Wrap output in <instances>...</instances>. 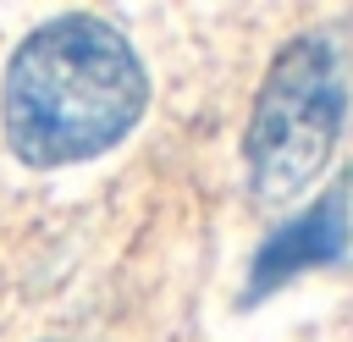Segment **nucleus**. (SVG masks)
Listing matches in <instances>:
<instances>
[{
	"label": "nucleus",
	"instance_id": "obj_1",
	"mask_svg": "<svg viewBox=\"0 0 353 342\" xmlns=\"http://www.w3.org/2000/svg\"><path fill=\"white\" fill-rule=\"evenodd\" d=\"M143 55L94 11H61L39 22L0 72V132L33 171L99 160L143 121Z\"/></svg>",
	"mask_w": 353,
	"mask_h": 342
},
{
	"label": "nucleus",
	"instance_id": "obj_2",
	"mask_svg": "<svg viewBox=\"0 0 353 342\" xmlns=\"http://www.w3.org/2000/svg\"><path fill=\"white\" fill-rule=\"evenodd\" d=\"M347 121V66L336 33L314 28L276 50L248 127H243V171L248 193L265 210L292 204L325 171Z\"/></svg>",
	"mask_w": 353,
	"mask_h": 342
},
{
	"label": "nucleus",
	"instance_id": "obj_3",
	"mask_svg": "<svg viewBox=\"0 0 353 342\" xmlns=\"http://www.w3.org/2000/svg\"><path fill=\"white\" fill-rule=\"evenodd\" d=\"M342 254H347V182H331L303 215H292L276 237L259 243L248 265V298H265L303 270L342 265Z\"/></svg>",
	"mask_w": 353,
	"mask_h": 342
},
{
	"label": "nucleus",
	"instance_id": "obj_4",
	"mask_svg": "<svg viewBox=\"0 0 353 342\" xmlns=\"http://www.w3.org/2000/svg\"><path fill=\"white\" fill-rule=\"evenodd\" d=\"M39 342H61V336H39Z\"/></svg>",
	"mask_w": 353,
	"mask_h": 342
}]
</instances>
